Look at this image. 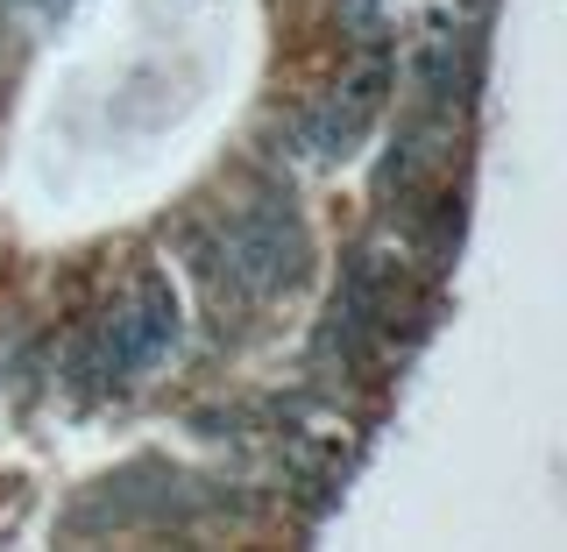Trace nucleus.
Segmentation results:
<instances>
[{
    "label": "nucleus",
    "instance_id": "obj_2",
    "mask_svg": "<svg viewBox=\"0 0 567 552\" xmlns=\"http://www.w3.org/2000/svg\"><path fill=\"white\" fill-rule=\"evenodd\" d=\"M177 341V298L164 277H142L128 298H121L114 312H106L100 341H93V368L100 383H128L142 368H156Z\"/></svg>",
    "mask_w": 567,
    "mask_h": 552
},
{
    "label": "nucleus",
    "instance_id": "obj_1",
    "mask_svg": "<svg viewBox=\"0 0 567 552\" xmlns=\"http://www.w3.org/2000/svg\"><path fill=\"white\" fill-rule=\"evenodd\" d=\"M312 262V241L298 227V212L284 199H248L227 212L220 248H213V270L235 283V298L262 305V298H284Z\"/></svg>",
    "mask_w": 567,
    "mask_h": 552
}]
</instances>
